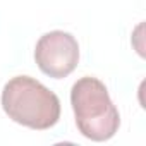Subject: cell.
<instances>
[{"label": "cell", "mask_w": 146, "mask_h": 146, "mask_svg": "<svg viewBox=\"0 0 146 146\" xmlns=\"http://www.w3.org/2000/svg\"><path fill=\"white\" fill-rule=\"evenodd\" d=\"M2 108L9 119L35 131L50 129L60 119L58 96L29 76H16L4 86Z\"/></svg>", "instance_id": "1"}, {"label": "cell", "mask_w": 146, "mask_h": 146, "mask_svg": "<svg viewBox=\"0 0 146 146\" xmlns=\"http://www.w3.org/2000/svg\"><path fill=\"white\" fill-rule=\"evenodd\" d=\"M70 105L79 132L91 141H107L115 136L120 115L107 86L91 76L78 79L70 90Z\"/></svg>", "instance_id": "2"}, {"label": "cell", "mask_w": 146, "mask_h": 146, "mask_svg": "<svg viewBox=\"0 0 146 146\" xmlns=\"http://www.w3.org/2000/svg\"><path fill=\"white\" fill-rule=\"evenodd\" d=\"M35 60L43 74L53 79L67 78L79 62L78 40L65 31L45 33L36 43Z\"/></svg>", "instance_id": "3"}]
</instances>
